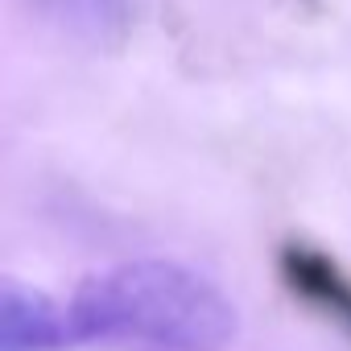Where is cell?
<instances>
[{"label": "cell", "instance_id": "cell-3", "mask_svg": "<svg viewBox=\"0 0 351 351\" xmlns=\"http://www.w3.org/2000/svg\"><path fill=\"white\" fill-rule=\"evenodd\" d=\"M281 277L306 306L322 310L326 318H335L351 335V277H343V269L335 261H326L310 244H285L281 248Z\"/></svg>", "mask_w": 351, "mask_h": 351}, {"label": "cell", "instance_id": "cell-1", "mask_svg": "<svg viewBox=\"0 0 351 351\" xmlns=\"http://www.w3.org/2000/svg\"><path fill=\"white\" fill-rule=\"evenodd\" d=\"M71 335L120 351H223L236 306L173 261H128L87 277L66 310Z\"/></svg>", "mask_w": 351, "mask_h": 351}, {"label": "cell", "instance_id": "cell-4", "mask_svg": "<svg viewBox=\"0 0 351 351\" xmlns=\"http://www.w3.org/2000/svg\"><path fill=\"white\" fill-rule=\"evenodd\" d=\"M25 5L87 46H120L132 29V0H25Z\"/></svg>", "mask_w": 351, "mask_h": 351}, {"label": "cell", "instance_id": "cell-2", "mask_svg": "<svg viewBox=\"0 0 351 351\" xmlns=\"http://www.w3.org/2000/svg\"><path fill=\"white\" fill-rule=\"evenodd\" d=\"M71 335V318L38 289L17 281L5 285L0 302V351H58Z\"/></svg>", "mask_w": 351, "mask_h": 351}]
</instances>
